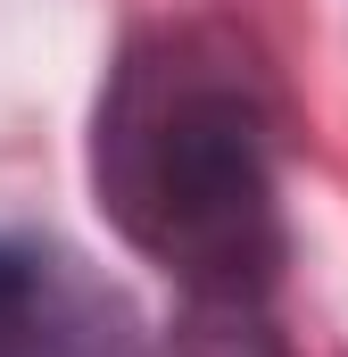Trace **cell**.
<instances>
[{
	"mask_svg": "<svg viewBox=\"0 0 348 357\" xmlns=\"http://www.w3.org/2000/svg\"><path fill=\"white\" fill-rule=\"evenodd\" d=\"M0 357H150V341L84 258L0 233Z\"/></svg>",
	"mask_w": 348,
	"mask_h": 357,
	"instance_id": "2",
	"label": "cell"
},
{
	"mask_svg": "<svg viewBox=\"0 0 348 357\" xmlns=\"http://www.w3.org/2000/svg\"><path fill=\"white\" fill-rule=\"evenodd\" d=\"M91 199L216 333H258L290 233L274 91L232 25H150L116 50L91 108Z\"/></svg>",
	"mask_w": 348,
	"mask_h": 357,
	"instance_id": "1",
	"label": "cell"
}]
</instances>
